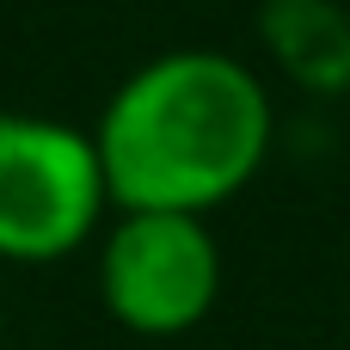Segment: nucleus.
Returning <instances> with one entry per match:
<instances>
[{"mask_svg": "<svg viewBox=\"0 0 350 350\" xmlns=\"http://www.w3.org/2000/svg\"><path fill=\"white\" fill-rule=\"evenodd\" d=\"M277 135L265 80L228 49H166L98 111L92 148L111 209L209 215L240 197Z\"/></svg>", "mask_w": 350, "mask_h": 350, "instance_id": "nucleus-1", "label": "nucleus"}, {"mask_svg": "<svg viewBox=\"0 0 350 350\" xmlns=\"http://www.w3.org/2000/svg\"><path fill=\"white\" fill-rule=\"evenodd\" d=\"M111 209L92 129L0 111V258L55 265L80 252Z\"/></svg>", "mask_w": 350, "mask_h": 350, "instance_id": "nucleus-2", "label": "nucleus"}, {"mask_svg": "<svg viewBox=\"0 0 350 350\" xmlns=\"http://www.w3.org/2000/svg\"><path fill=\"white\" fill-rule=\"evenodd\" d=\"M221 295V246L209 215L117 209L98 240V301L135 338H185Z\"/></svg>", "mask_w": 350, "mask_h": 350, "instance_id": "nucleus-3", "label": "nucleus"}]
</instances>
